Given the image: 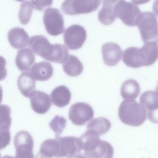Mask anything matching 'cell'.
I'll return each instance as SVG.
<instances>
[{
    "mask_svg": "<svg viewBox=\"0 0 158 158\" xmlns=\"http://www.w3.org/2000/svg\"><path fill=\"white\" fill-rule=\"evenodd\" d=\"M157 59V41H147L141 48L137 47L128 48L123 51L122 57L124 64L132 68L152 65Z\"/></svg>",
    "mask_w": 158,
    "mask_h": 158,
    "instance_id": "6da1fadb",
    "label": "cell"
},
{
    "mask_svg": "<svg viewBox=\"0 0 158 158\" xmlns=\"http://www.w3.org/2000/svg\"><path fill=\"white\" fill-rule=\"evenodd\" d=\"M81 149L89 158H112L114 149L107 141L101 140L93 130H87L79 138Z\"/></svg>",
    "mask_w": 158,
    "mask_h": 158,
    "instance_id": "7a4b0ae2",
    "label": "cell"
},
{
    "mask_svg": "<svg viewBox=\"0 0 158 158\" xmlns=\"http://www.w3.org/2000/svg\"><path fill=\"white\" fill-rule=\"evenodd\" d=\"M118 117L123 123L138 127L146 119V109L135 100H124L118 107Z\"/></svg>",
    "mask_w": 158,
    "mask_h": 158,
    "instance_id": "3957f363",
    "label": "cell"
},
{
    "mask_svg": "<svg viewBox=\"0 0 158 158\" xmlns=\"http://www.w3.org/2000/svg\"><path fill=\"white\" fill-rule=\"evenodd\" d=\"M141 13L136 5L124 0L117 3L114 8L115 17L119 18L124 24L130 27L138 25Z\"/></svg>",
    "mask_w": 158,
    "mask_h": 158,
    "instance_id": "277c9868",
    "label": "cell"
},
{
    "mask_svg": "<svg viewBox=\"0 0 158 158\" xmlns=\"http://www.w3.org/2000/svg\"><path fill=\"white\" fill-rule=\"evenodd\" d=\"M101 2V0H65L61 9L69 15L88 14L97 10Z\"/></svg>",
    "mask_w": 158,
    "mask_h": 158,
    "instance_id": "5b68a950",
    "label": "cell"
},
{
    "mask_svg": "<svg viewBox=\"0 0 158 158\" xmlns=\"http://www.w3.org/2000/svg\"><path fill=\"white\" fill-rule=\"evenodd\" d=\"M141 39L144 43L157 41L158 35V21L156 15L151 12L141 13L138 24Z\"/></svg>",
    "mask_w": 158,
    "mask_h": 158,
    "instance_id": "8992f818",
    "label": "cell"
},
{
    "mask_svg": "<svg viewBox=\"0 0 158 158\" xmlns=\"http://www.w3.org/2000/svg\"><path fill=\"white\" fill-rule=\"evenodd\" d=\"M29 46L33 52L53 62L57 44H51L48 38L43 35H35L30 38Z\"/></svg>",
    "mask_w": 158,
    "mask_h": 158,
    "instance_id": "52a82bcc",
    "label": "cell"
},
{
    "mask_svg": "<svg viewBox=\"0 0 158 158\" xmlns=\"http://www.w3.org/2000/svg\"><path fill=\"white\" fill-rule=\"evenodd\" d=\"M43 23L46 31L51 36H58L64 31L63 15L57 9H47L44 12Z\"/></svg>",
    "mask_w": 158,
    "mask_h": 158,
    "instance_id": "ba28073f",
    "label": "cell"
},
{
    "mask_svg": "<svg viewBox=\"0 0 158 158\" xmlns=\"http://www.w3.org/2000/svg\"><path fill=\"white\" fill-rule=\"evenodd\" d=\"M86 36V31L83 27L80 25H72L65 30L64 41L69 49L77 50L83 46Z\"/></svg>",
    "mask_w": 158,
    "mask_h": 158,
    "instance_id": "9c48e42d",
    "label": "cell"
},
{
    "mask_svg": "<svg viewBox=\"0 0 158 158\" xmlns=\"http://www.w3.org/2000/svg\"><path fill=\"white\" fill-rule=\"evenodd\" d=\"M15 157L14 158H35L33 153V139L27 131H19L14 138Z\"/></svg>",
    "mask_w": 158,
    "mask_h": 158,
    "instance_id": "30bf717a",
    "label": "cell"
},
{
    "mask_svg": "<svg viewBox=\"0 0 158 158\" xmlns=\"http://www.w3.org/2000/svg\"><path fill=\"white\" fill-rule=\"evenodd\" d=\"M94 116L92 107L85 102H77L71 106L69 112L70 121L75 125H85Z\"/></svg>",
    "mask_w": 158,
    "mask_h": 158,
    "instance_id": "8fae6325",
    "label": "cell"
},
{
    "mask_svg": "<svg viewBox=\"0 0 158 158\" xmlns=\"http://www.w3.org/2000/svg\"><path fill=\"white\" fill-rule=\"evenodd\" d=\"M59 144V158L69 157L79 153L81 150V145L79 138L75 136L56 137Z\"/></svg>",
    "mask_w": 158,
    "mask_h": 158,
    "instance_id": "7c38bea8",
    "label": "cell"
},
{
    "mask_svg": "<svg viewBox=\"0 0 158 158\" xmlns=\"http://www.w3.org/2000/svg\"><path fill=\"white\" fill-rule=\"evenodd\" d=\"M29 98L32 109L38 114H45L51 107V98L49 94L43 91H34Z\"/></svg>",
    "mask_w": 158,
    "mask_h": 158,
    "instance_id": "4fadbf2b",
    "label": "cell"
},
{
    "mask_svg": "<svg viewBox=\"0 0 158 158\" xmlns=\"http://www.w3.org/2000/svg\"><path fill=\"white\" fill-rule=\"evenodd\" d=\"M102 59L106 65L113 67L120 60L122 51L119 45L115 43H106L102 46Z\"/></svg>",
    "mask_w": 158,
    "mask_h": 158,
    "instance_id": "5bb4252c",
    "label": "cell"
},
{
    "mask_svg": "<svg viewBox=\"0 0 158 158\" xmlns=\"http://www.w3.org/2000/svg\"><path fill=\"white\" fill-rule=\"evenodd\" d=\"M7 38L10 44L15 49L26 47L30 41L28 33L20 27L10 29L8 32Z\"/></svg>",
    "mask_w": 158,
    "mask_h": 158,
    "instance_id": "9a60e30c",
    "label": "cell"
},
{
    "mask_svg": "<svg viewBox=\"0 0 158 158\" xmlns=\"http://www.w3.org/2000/svg\"><path fill=\"white\" fill-rule=\"evenodd\" d=\"M123 0H102V7L98 13V19L101 23L108 25L115 20L114 8L117 3Z\"/></svg>",
    "mask_w": 158,
    "mask_h": 158,
    "instance_id": "2e32d148",
    "label": "cell"
},
{
    "mask_svg": "<svg viewBox=\"0 0 158 158\" xmlns=\"http://www.w3.org/2000/svg\"><path fill=\"white\" fill-rule=\"evenodd\" d=\"M35 61V55L30 49L23 48L17 52L15 58V64L20 70L23 72L28 71Z\"/></svg>",
    "mask_w": 158,
    "mask_h": 158,
    "instance_id": "e0dca14e",
    "label": "cell"
},
{
    "mask_svg": "<svg viewBox=\"0 0 158 158\" xmlns=\"http://www.w3.org/2000/svg\"><path fill=\"white\" fill-rule=\"evenodd\" d=\"M51 97L54 105L59 107H64L70 103L71 93L67 86L60 85L52 90Z\"/></svg>",
    "mask_w": 158,
    "mask_h": 158,
    "instance_id": "ac0fdd59",
    "label": "cell"
},
{
    "mask_svg": "<svg viewBox=\"0 0 158 158\" xmlns=\"http://www.w3.org/2000/svg\"><path fill=\"white\" fill-rule=\"evenodd\" d=\"M31 74L35 80L46 81L52 77L53 68L49 62L42 61L35 64L31 67Z\"/></svg>",
    "mask_w": 158,
    "mask_h": 158,
    "instance_id": "d6986e66",
    "label": "cell"
},
{
    "mask_svg": "<svg viewBox=\"0 0 158 158\" xmlns=\"http://www.w3.org/2000/svg\"><path fill=\"white\" fill-rule=\"evenodd\" d=\"M17 86L21 93L24 96L28 98L35 89V80L30 73L24 72L17 78Z\"/></svg>",
    "mask_w": 158,
    "mask_h": 158,
    "instance_id": "ffe728a7",
    "label": "cell"
},
{
    "mask_svg": "<svg viewBox=\"0 0 158 158\" xmlns=\"http://www.w3.org/2000/svg\"><path fill=\"white\" fill-rule=\"evenodd\" d=\"M64 72L70 77L80 75L83 70V65L79 59L74 55H69L62 64Z\"/></svg>",
    "mask_w": 158,
    "mask_h": 158,
    "instance_id": "44dd1931",
    "label": "cell"
},
{
    "mask_svg": "<svg viewBox=\"0 0 158 158\" xmlns=\"http://www.w3.org/2000/svg\"><path fill=\"white\" fill-rule=\"evenodd\" d=\"M139 92L140 86L139 83L133 79L125 81L120 88V95L125 100H133L136 98Z\"/></svg>",
    "mask_w": 158,
    "mask_h": 158,
    "instance_id": "7402d4cb",
    "label": "cell"
},
{
    "mask_svg": "<svg viewBox=\"0 0 158 158\" xmlns=\"http://www.w3.org/2000/svg\"><path fill=\"white\" fill-rule=\"evenodd\" d=\"M39 154L44 158H59V144L57 139H48L43 142Z\"/></svg>",
    "mask_w": 158,
    "mask_h": 158,
    "instance_id": "603a6c76",
    "label": "cell"
},
{
    "mask_svg": "<svg viewBox=\"0 0 158 158\" xmlns=\"http://www.w3.org/2000/svg\"><path fill=\"white\" fill-rule=\"evenodd\" d=\"M87 130L96 132L99 136L106 133L111 127L110 121L104 117H98L91 120L87 125Z\"/></svg>",
    "mask_w": 158,
    "mask_h": 158,
    "instance_id": "cb8c5ba5",
    "label": "cell"
},
{
    "mask_svg": "<svg viewBox=\"0 0 158 158\" xmlns=\"http://www.w3.org/2000/svg\"><path fill=\"white\" fill-rule=\"evenodd\" d=\"M140 104L148 111L158 109V92L147 91L144 92L139 98Z\"/></svg>",
    "mask_w": 158,
    "mask_h": 158,
    "instance_id": "d4e9b609",
    "label": "cell"
},
{
    "mask_svg": "<svg viewBox=\"0 0 158 158\" xmlns=\"http://www.w3.org/2000/svg\"><path fill=\"white\" fill-rule=\"evenodd\" d=\"M33 9V6L30 1H25L21 4L19 13V19L22 24L26 25L30 22Z\"/></svg>",
    "mask_w": 158,
    "mask_h": 158,
    "instance_id": "484cf974",
    "label": "cell"
},
{
    "mask_svg": "<svg viewBox=\"0 0 158 158\" xmlns=\"http://www.w3.org/2000/svg\"><path fill=\"white\" fill-rule=\"evenodd\" d=\"M10 125V108L7 105H0V130H9Z\"/></svg>",
    "mask_w": 158,
    "mask_h": 158,
    "instance_id": "4316f807",
    "label": "cell"
},
{
    "mask_svg": "<svg viewBox=\"0 0 158 158\" xmlns=\"http://www.w3.org/2000/svg\"><path fill=\"white\" fill-rule=\"evenodd\" d=\"M67 120L62 116L56 115L49 123V127L55 133L56 136L57 137L60 135L66 127Z\"/></svg>",
    "mask_w": 158,
    "mask_h": 158,
    "instance_id": "83f0119b",
    "label": "cell"
},
{
    "mask_svg": "<svg viewBox=\"0 0 158 158\" xmlns=\"http://www.w3.org/2000/svg\"><path fill=\"white\" fill-rule=\"evenodd\" d=\"M33 9L36 10L42 11L45 8L52 4L53 0H31Z\"/></svg>",
    "mask_w": 158,
    "mask_h": 158,
    "instance_id": "f1b7e54d",
    "label": "cell"
},
{
    "mask_svg": "<svg viewBox=\"0 0 158 158\" xmlns=\"http://www.w3.org/2000/svg\"><path fill=\"white\" fill-rule=\"evenodd\" d=\"M10 141L9 130H0V149L5 148L9 144Z\"/></svg>",
    "mask_w": 158,
    "mask_h": 158,
    "instance_id": "f546056e",
    "label": "cell"
},
{
    "mask_svg": "<svg viewBox=\"0 0 158 158\" xmlns=\"http://www.w3.org/2000/svg\"><path fill=\"white\" fill-rule=\"evenodd\" d=\"M6 61L5 59L0 56V81L3 80L7 76V70L6 69Z\"/></svg>",
    "mask_w": 158,
    "mask_h": 158,
    "instance_id": "4dcf8cb0",
    "label": "cell"
},
{
    "mask_svg": "<svg viewBox=\"0 0 158 158\" xmlns=\"http://www.w3.org/2000/svg\"><path fill=\"white\" fill-rule=\"evenodd\" d=\"M148 117L149 120L154 123H158V109L148 111Z\"/></svg>",
    "mask_w": 158,
    "mask_h": 158,
    "instance_id": "1f68e13d",
    "label": "cell"
},
{
    "mask_svg": "<svg viewBox=\"0 0 158 158\" xmlns=\"http://www.w3.org/2000/svg\"><path fill=\"white\" fill-rule=\"evenodd\" d=\"M67 158H89V157L87 155H86L85 153H77Z\"/></svg>",
    "mask_w": 158,
    "mask_h": 158,
    "instance_id": "d6a6232c",
    "label": "cell"
},
{
    "mask_svg": "<svg viewBox=\"0 0 158 158\" xmlns=\"http://www.w3.org/2000/svg\"><path fill=\"white\" fill-rule=\"evenodd\" d=\"M133 4L135 5H141L149 2L151 0H131Z\"/></svg>",
    "mask_w": 158,
    "mask_h": 158,
    "instance_id": "836d02e7",
    "label": "cell"
},
{
    "mask_svg": "<svg viewBox=\"0 0 158 158\" xmlns=\"http://www.w3.org/2000/svg\"><path fill=\"white\" fill-rule=\"evenodd\" d=\"M152 10L154 14L158 16V0H156L152 5Z\"/></svg>",
    "mask_w": 158,
    "mask_h": 158,
    "instance_id": "e575fe53",
    "label": "cell"
},
{
    "mask_svg": "<svg viewBox=\"0 0 158 158\" xmlns=\"http://www.w3.org/2000/svg\"><path fill=\"white\" fill-rule=\"evenodd\" d=\"M2 88L0 85V104L2 101Z\"/></svg>",
    "mask_w": 158,
    "mask_h": 158,
    "instance_id": "d590c367",
    "label": "cell"
},
{
    "mask_svg": "<svg viewBox=\"0 0 158 158\" xmlns=\"http://www.w3.org/2000/svg\"><path fill=\"white\" fill-rule=\"evenodd\" d=\"M2 158H14V157L9 156H4Z\"/></svg>",
    "mask_w": 158,
    "mask_h": 158,
    "instance_id": "8d00e7d4",
    "label": "cell"
},
{
    "mask_svg": "<svg viewBox=\"0 0 158 158\" xmlns=\"http://www.w3.org/2000/svg\"><path fill=\"white\" fill-rule=\"evenodd\" d=\"M156 91H157V92H158V83H157V86H156Z\"/></svg>",
    "mask_w": 158,
    "mask_h": 158,
    "instance_id": "74e56055",
    "label": "cell"
},
{
    "mask_svg": "<svg viewBox=\"0 0 158 158\" xmlns=\"http://www.w3.org/2000/svg\"><path fill=\"white\" fill-rule=\"evenodd\" d=\"M17 1H19V2H22V1H23L24 0H15Z\"/></svg>",
    "mask_w": 158,
    "mask_h": 158,
    "instance_id": "f35d334b",
    "label": "cell"
},
{
    "mask_svg": "<svg viewBox=\"0 0 158 158\" xmlns=\"http://www.w3.org/2000/svg\"><path fill=\"white\" fill-rule=\"evenodd\" d=\"M0 157H1V154H0Z\"/></svg>",
    "mask_w": 158,
    "mask_h": 158,
    "instance_id": "ab89813d",
    "label": "cell"
},
{
    "mask_svg": "<svg viewBox=\"0 0 158 158\" xmlns=\"http://www.w3.org/2000/svg\"><path fill=\"white\" fill-rule=\"evenodd\" d=\"M157 37H158V36H157Z\"/></svg>",
    "mask_w": 158,
    "mask_h": 158,
    "instance_id": "60d3db41",
    "label": "cell"
}]
</instances>
